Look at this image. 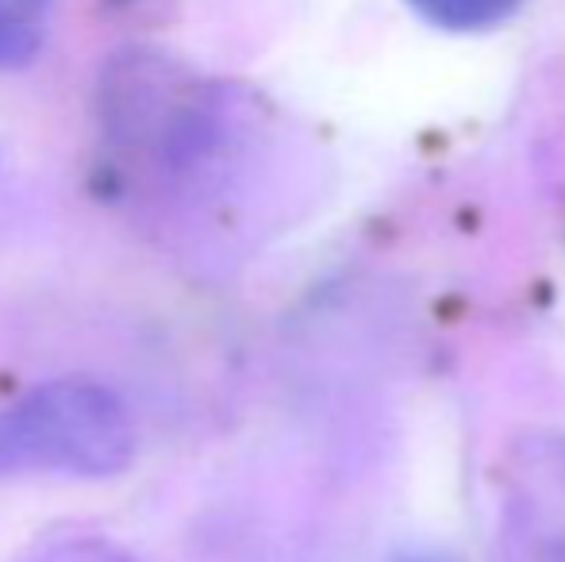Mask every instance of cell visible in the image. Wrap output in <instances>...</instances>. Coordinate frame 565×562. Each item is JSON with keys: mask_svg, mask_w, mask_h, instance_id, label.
I'll list each match as a JSON object with an SVG mask.
<instances>
[{"mask_svg": "<svg viewBox=\"0 0 565 562\" xmlns=\"http://www.w3.org/2000/svg\"><path fill=\"white\" fill-rule=\"evenodd\" d=\"M135 421L100 382H43L0 413V474L43 470L66 478H116L135 463Z\"/></svg>", "mask_w": 565, "mask_h": 562, "instance_id": "6da1fadb", "label": "cell"}, {"mask_svg": "<svg viewBox=\"0 0 565 562\" xmlns=\"http://www.w3.org/2000/svg\"><path fill=\"white\" fill-rule=\"evenodd\" d=\"M500 555L504 562H565V439H531L508 463Z\"/></svg>", "mask_w": 565, "mask_h": 562, "instance_id": "7a4b0ae2", "label": "cell"}, {"mask_svg": "<svg viewBox=\"0 0 565 562\" xmlns=\"http://www.w3.org/2000/svg\"><path fill=\"white\" fill-rule=\"evenodd\" d=\"M54 0H0V66H23L39 54Z\"/></svg>", "mask_w": 565, "mask_h": 562, "instance_id": "3957f363", "label": "cell"}, {"mask_svg": "<svg viewBox=\"0 0 565 562\" xmlns=\"http://www.w3.org/2000/svg\"><path fill=\"white\" fill-rule=\"evenodd\" d=\"M15 562H139L127 548L105 540V536L74 532V536H46L35 548H28Z\"/></svg>", "mask_w": 565, "mask_h": 562, "instance_id": "277c9868", "label": "cell"}, {"mask_svg": "<svg viewBox=\"0 0 565 562\" xmlns=\"http://www.w3.org/2000/svg\"><path fill=\"white\" fill-rule=\"evenodd\" d=\"M396 562H450V559H443V555H404Z\"/></svg>", "mask_w": 565, "mask_h": 562, "instance_id": "5b68a950", "label": "cell"}]
</instances>
